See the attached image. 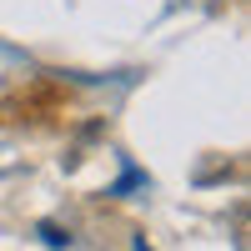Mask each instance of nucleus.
Here are the masks:
<instances>
[]
</instances>
